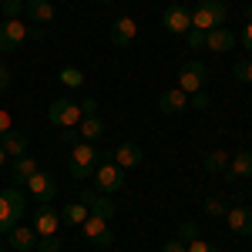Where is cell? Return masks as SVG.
Segmentation results:
<instances>
[{"label":"cell","instance_id":"obj_1","mask_svg":"<svg viewBox=\"0 0 252 252\" xmlns=\"http://www.w3.org/2000/svg\"><path fill=\"white\" fill-rule=\"evenodd\" d=\"M27 212V198L20 189H3L0 192V235H7L14 225H20V219Z\"/></svg>","mask_w":252,"mask_h":252},{"label":"cell","instance_id":"obj_2","mask_svg":"<svg viewBox=\"0 0 252 252\" xmlns=\"http://www.w3.org/2000/svg\"><path fill=\"white\" fill-rule=\"evenodd\" d=\"M97 161H101V152L94 148V141H78L74 152H71V165H67V172H71L74 182H84V178L94 175Z\"/></svg>","mask_w":252,"mask_h":252},{"label":"cell","instance_id":"obj_3","mask_svg":"<svg viewBox=\"0 0 252 252\" xmlns=\"http://www.w3.org/2000/svg\"><path fill=\"white\" fill-rule=\"evenodd\" d=\"M225 17H229V7L222 0H198L192 10V27H198V31L225 27Z\"/></svg>","mask_w":252,"mask_h":252},{"label":"cell","instance_id":"obj_4","mask_svg":"<svg viewBox=\"0 0 252 252\" xmlns=\"http://www.w3.org/2000/svg\"><path fill=\"white\" fill-rule=\"evenodd\" d=\"M47 118L54 128H78L81 121V104L74 97H54L51 108H47Z\"/></svg>","mask_w":252,"mask_h":252},{"label":"cell","instance_id":"obj_5","mask_svg":"<svg viewBox=\"0 0 252 252\" xmlns=\"http://www.w3.org/2000/svg\"><path fill=\"white\" fill-rule=\"evenodd\" d=\"M125 189V168L115 161H104L94 168V192L97 195H115Z\"/></svg>","mask_w":252,"mask_h":252},{"label":"cell","instance_id":"obj_6","mask_svg":"<svg viewBox=\"0 0 252 252\" xmlns=\"http://www.w3.org/2000/svg\"><path fill=\"white\" fill-rule=\"evenodd\" d=\"M205 81H209V67H205L202 61H185V64H182V71H178V88H182L185 94L202 91Z\"/></svg>","mask_w":252,"mask_h":252},{"label":"cell","instance_id":"obj_7","mask_svg":"<svg viewBox=\"0 0 252 252\" xmlns=\"http://www.w3.org/2000/svg\"><path fill=\"white\" fill-rule=\"evenodd\" d=\"M24 40H27V24L20 17L14 20H0V51L3 54H14L24 47Z\"/></svg>","mask_w":252,"mask_h":252},{"label":"cell","instance_id":"obj_8","mask_svg":"<svg viewBox=\"0 0 252 252\" xmlns=\"http://www.w3.org/2000/svg\"><path fill=\"white\" fill-rule=\"evenodd\" d=\"M81 235L97 246V249H108L111 242H115V232H111V225L104 222V219H97V215H88L84 222H81Z\"/></svg>","mask_w":252,"mask_h":252},{"label":"cell","instance_id":"obj_9","mask_svg":"<svg viewBox=\"0 0 252 252\" xmlns=\"http://www.w3.org/2000/svg\"><path fill=\"white\" fill-rule=\"evenodd\" d=\"M27 192L37 198V205H51L54 195H58V182H54V175H47V172L37 168V172L27 178Z\"/></svg>","mask_w":252,"mask_h":252},{"label":"cell","instance_id":"obj_10","mask_svg":"<svg viewBox=\"0 0 252 252\" xmlns=\"http://www.w3.org/2000/svg\"><path fill=\"white\" fill-rule=\"evenodd\" d=\"M161 27H165L168 34H185V31L192 27V10H189L185 3L165 7V10H161Z\"/></svg>","mask_w":252,"mask_h":252},{"label":"cell","instance_id":"obj_11","mask_svg":"<svg viewBox=\"0 0 252 252\" xmlns=\"http://www.w3.org/2000/svg\"><path fill=\"white\" fill-rule=\"evenodd\" d=\"M135 37H138V24L131 17L111 20V27H108V40H111L115 47H128V44H135Z\"/></svg>","mask_w":252,"mask_h":252},{"label":"cell","instance_id":"obj_12","mask_svg":"<svg viewBox=\"0 0 252 252\" xmlns=\"http://www.w3.org/2000/svg\"><path fill=\"white\" fill-rule=\"evenodd\" d=\"M81 202L88 205V212L97 215V219H104V222H111L118 215V205L108 198V195H97V192H81Z\"/></svg>","mask_w":252,"mask_h":252},{"label":"cell","instance_id":"obj_13","mask_svg":"<svg viewBox=\"0 0 252 252\" xmlns=\"http://www.w3.org/2000/svg\"><path fill=\"white\" fill-rule=\"evenodd\" d=\"M141 161H145V152H141L138 141H121L115 148V165H121L125 172H128V168H138Z\"/></svg>","mask_w":252,"mask_h":252},{"label":"cell","instance_id":"obj_14","mask_svg":"<svg viewBox=\"0 0 252 252\" xmlns=\"http://www.w3.org/2000/svg\"><path fill=\"white\" fill-rule=\"evenodd\" d=\"M37 239L40 235L34 232V225H14V229L7 232V242H10L17 252H34L37 249Z\"/></svg>","mask_w":252,"mask_h":252},{"label":"cell","instance_id":"obj_15","mask_svg":"<svg viewBox=\"0 0 252 252\" xmlns=\"http://www.w3.org/2000/svg\"><path fill=\"white\" fill-rule=\"evenodd\" d=\"M225 178L235 182V178H252V148H242L239 155L229 158V165H225Z\"/></svg>","mask_w":252,"mask_h":252},{"label":"cell","instance_id":"obj_16","mask_svg":"<svg viewBox=\"0 0 252 252\" xmlns=\"http://www.w3.org/2000/svg\"><path fill=\"white\" fill-rule=\"evenodd\" d=\"M235 40H239V37H235L229 27H212V31H205V47H209V51H215V54L232 51Z\"/></svg>","mask_w":252,"mask_h":252},{"label":"cell","instance_id":"obj_17","mask_svg":"<svg viewBox=\"0 0 252 252\" xmlns=\"http://www.w3.org/2000/svg\"><path fill=\"white\" fill-rule=\"evenodd\" d=\"M189 108V94L182 91V88H172V91H161L158 94V111L161 115H178V111H185Z\"/></svg>","mask_w":252,"mask_h":252},{"label":"cell","instance_id":"obj_18","mask_svg":"<svg viewBox=\"0 0 252 252\" xmlns=\"http://www.w3.org/2000/svg\"><path fill=\"white\" fill-rule=\"evenodd\" d=\"M61 229V215L51 209V205H40L34 212V232L37 235H58Z\"/></svg>","mask_w":252,"mask_h":252},{"label":"cell","instance_id":"obj_19","mask_svg":"<svg viewBox=\"0 0 252 252\" xmlns=\"http://www.w3.org/2000/svg\"><path fill=\"white\" fill-rule=\"evenodd\" d=\"M24 14L34 24H51L54 20V3L51 0H24Z\"/></svg>","mask_w":252,"mask_h":252},{"label":"cell","instance_id":"obj_20","mask_svg":"<svg viewBox=\"0 0 252 252\" xmlns=\"http://www.w3.org/2000/svg\"><path fill=\"white\" fill-rule=\"evenodd\" d=\"M225 219H229L232 235H252V212L249 209H229Z\"/></svg>","mask_w":252,"mask_h":252},{"label":"cell","instance_id":"obj_21","mask_svg":"<svg viewBox=\"0 0 252 252\" xmlns=\"http://www.w3.org/2000/svg\"><path fill=\"white\" fill-rule=\"evenodd\" d=\"M37 172V161H34V155H20L14 158V165H10V175H14V182L17 185H27V178Z\"/></svg>","mask_w":252,"mask_h":252},{"label":"cell","instance_id":"obj_22","mask_svg":"<svg viewBox=\"0 0 252 252\" xmlns=\"http://www.w3.org/2000/svg\"><path fill=\"white\" fill-rule=\"evenodd\" d=\"M78 125H81V128H78L81 141H97V138L104 135V121H101L97 115H84Z\"/></svg>","mask_w":252,"mask_h":252},{"label":"cell","instance_id":"obj_23","mask_svg":"<svg viewBox=\"0 0 252 252\" xmlns=\"http://www.w3.org/2000/svg\"><path fill=\"white\" fill-rule=\"evenodd\" d=\"M0 145H3V152H7V158H20V155H27V138L20 135V131H7V135L0 138Z\"/></svg>","mask_w":252,"mask_h":252},{"label":"cell","instance_id":"obj_24","mask_svg":"<svg viewBox=\"0 0 252 252\" xmlns=\"http://www.w3.org/2000/svg\"><path fill=\"white\" fill-rule=\"evenodd\" d=\"M229 152H222V148H215V152H209V155L202 158V168H205V172L209 175H222L225 172V165H229Z\"/></svg>","mask_w":252,"mask_h":252},{"label":"cell","instance_id":"obj_25","mask_svg":"<svg viewBox=\"0 0 252 252\" xmlns=\"http://www.w3.org/2000/svg\"><path fill=\"white\" fill-rule=\"evenodd\" d=\"M88 215H91V212H88V205H84V202H71V205L61 212V222H67V225H78V229H81V222H84Z\"/></svg>","mask_w":252,"mask_h":252},{"label":"cell","instance_id":"obj_26","mask_svg":"<svg viewBox=\"0 0 252 252\" xmlns=\"http://www.w3.org/2000/svg\"><path fill=\"white\" fill-rule=\"evenodd\" d=\"M232 78L239 81V84H252V58H246V61H239L232 67Z\"/></svg>","mask_w":252,"mask_h":252},{"label":"cell","instance_id":"obj_27","mask_svg":"<svg viewBox=\"0 0 252 252\" xmlns=\"http://www.w3.org/2000/svg\"><path fill=\"white\" fill-rule=\"evenodd\" d=\"M61 84H67V88H81V84H84V74H81L78 67H61Z\"/></svg>","mask_w":252,"mask_h":252},{"label":"cell","instance_id":"obj_28","mask_svg":"<svg viewBox=\"0 0 252 252\" xmlns=\"http://www.w3.org/2000/svg\"><path fill=\"white\" fill-rule=\"evenodd\" d=\"M229 209H225V198H219V195H209L205 198V215H212V219H219V215H225Z\"/></svg>","mask_w":252,"mask_h":252},{"label":"cell","instance_id":"obj_29","mask_svg":"<svg viewBox=\"0 0 252 252\" xmlns=\"http://www.w3.org/2000/svg\"><path fill=\"white\" fill-rule=\"evenodd\" d=\"M178 239H182V242H192V239H198V222L185 219V222L178 225Z\"/></svg>","mask_w":252,"mask_h":252},{"label":"cell","instance_id":"obj_30","mask_svg":"<svg viewBox=\"0 0 252 252\" xmlns=\"http://www.w3.org/2000/svg\"><path fill=\"white\" fill-rule=\"evenodd\" d=\"M37 249L40 252H61V249H64V242H61L58 235H40V239H37Z\"/></svg>","mask_w":252,"mask_h":252},{"label":"cell","instance_id":"obj_31","mask_svg":"<svg viewBox=\"0 0 252 252\" xmlns=\"http://www.w3.org/2000/svg\"><path fill=\"white\" fill-rule=\"evenodd\" d=\"M0 10L7 14V20H14L24 14V0H0Z\"/></svg>","mask_w":252,"mask_h":252},{"label":"cell","instance_id":"obj_32","mask_svg":"<svg viewBox=\"0 0 252 252\" xmlns=\"http://www.w3.org/2000/svg\"><path fill=\"white\" fill-rule=\"evenodd\" d=\"M185 252H219V246L205 242V239H192V242H185Z\"/></svg>","mask_w":252,"mask_h":252},{"label":"cell","instance_id":"obj_33","mask_svg":"<svg viewBox=\"0 0 252 252\" xmlns=\"http://www.w3.org/2000/svg\"><path fill=\"white\" fill-rule=\"evenodd\" d=\"M209 101H212V97L205 94V91H195V94H189V104H192L195 111H205V108H209Z\"/></svg>","mask_w":252,"mask_h":252},{"label":"cell","instance_id":"obj_34","mask_svg":"<svg viewBox=\"0 0 252 252\" xmlns=\"http://www.w3.org/2000/svg\"><path fill=\"white\" fill-rule=\"evenodd\" d=\"M185 34H189V47H205V31H198V27H189Z\"/></svg>","mask_w":252,"mask_h":252},{"label":"cell","instance_id":"obj_35","mask_svg":"<svg viewBox=\"0 0 252 252\" xmlns=\"http://www.w3.org/2000/svg\"><path fill=\"white\" fill-rule=\"evenodd\" d=\"M158 252H185V242L175 235V239H168V242H161V249Z\"/></svg>","mask_w":252,"mask_h":252},{"label":"cell","instance_id":"obj_36","mask_svg":"<svg viewBox=\"0 0 252 252\" xmlns=\"http://www.w3.org/2000/svg\"><path fill=\"white\" fill-rule=\"evenodd\" d=\"M84 115H97V97H84L81 101V118Z\"/></svg>","mask_w":252,"mask_h":252},{"label":"cell","instance_id":"obj_37","mask_svg":"<svg viewBox=\"0 0 252 252\" xmlns=\"http://www.w3.org/2000/svg\"><path fill=\"white\" fill-rule=\"evenodd\" d=\"M10 128H14V125H10V111H3V108H0V138L7 135Z\"/></svg>","mask_w":252,"mask_h":252},{"label":"cell","instance_id":"obj_38","mask_svg":"<svg viewBox=\"0 0 252 252\" xmlns=\"http://www.w3.org/2000/svg\"><path fill=\"white\" fill-rule=\"evenodd\" d=\"M242 47H246V51L252 54V20L246 24V27H242Z\"/></svg>","mask_w":252,"mask_h":252},{"label":"cell","instance_id":"obj_39","mask_svg":"<svg viewBox=\"0 0 252 252\" xmlns=\"http://www.w3.org/2000/svg\"><path fill=\"white\" fill-rule=\"evenodd\" d=\"M64 141H67V145H78V141H81L78 128H64Z\"/></svg>","mask_w":252,"mask_h":252},{"label":"cell","instance_id":"obj_40","mask_svg":"<svg viewBox=\"0 0 252 252\" xmlns=\"http://www.w3.org/2000/svg\"><path fill=\"white\" fill-rule=\"evenodd\" d=\"M10 88V67H0V91Z\"/></svg>","mask_w":252,"mask_h":252},{"label":"cell","instance_id":"obj_41","mask_svg":"<svg viewBox=\"0 0 252 252\" xmlns=\"http://www.w3.org/2000/svg\"><path fill=\"white\" fill-rule=\"evenodd\" d=\"M3 161H7V152H3V145H0V165H3Z\"/></svg>","mask_w":252,"mask_h":252},{"label":"cell","instance_id":"obj_42","mask_svg":"<svg viewBox=\"0 0 252 252\" xmlns=\"http://www.w3.org/2000/svg\"><path fill=\"white\" fill-rule=\"evenodd\" d=\"M94 3H115V0H94Z\"/></svg>","mask_w":252,"mask_h":252},{"label":"cell","instance_id":"obj_43","mask_svg":"<svg viewBox=\"0 0 252 252\" xmlns=\"http://www.w3.org/2000/svg\"><path fill=\"white\" fill-rule=\"evenodd\" d=\"M0 252H3V246H0Z\"/></svg>","mask_w":252,"mask_h":252}]
</instances>
